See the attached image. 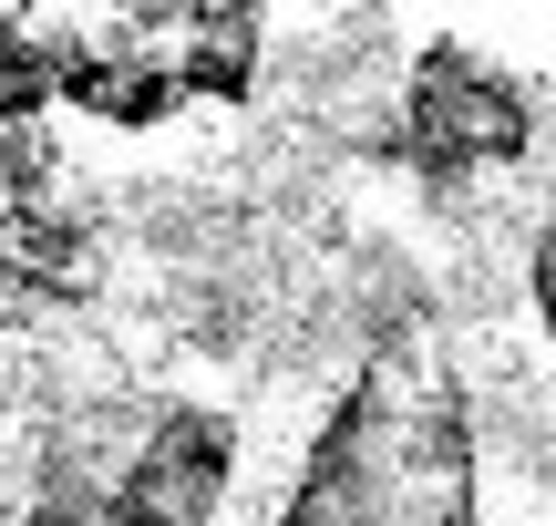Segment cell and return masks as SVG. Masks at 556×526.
<instances>
[{"label":"cell","instance_id":"cell-1","mask_svg":"<svg viewBox=\"0 0 556 526\" xmlns=\"http://www.w3.org/2000/svg\"><path fill=\"white\" fill-rule=\"evenodd\" d=\"M289 526H484L475 516V434L443 372L371 362L351 403L319 424Z\"/></svg>","mask_w":556,"mask_h":526},{"label":"cell","instance_id":"cell-2","mask_svg":"<svg viewBox=\"0 0 556 526\" xmlns=\"http://www.w3.org/2000/svg\"><path fill=\"white\" fill-rule=\"evenodd\" d=\"M526 145H536V103H526V83L505 73V62H484L475 41H422L413 83H402V155L422 165V176H495V165H516Z\"/></svg>","mask_w":556,"mask_h":526},{"label":"cell","instance_id":"cell-3","mask_svg":"<svg viewBox=\"0 0 556 526\" xmlns=\"http://www.w3.org/2000/svg\"><path fill=\"white\" fill-rule=\"evenodd\" d=\"M31 41L52 52V103L114 124V135L186 114V83H176L155 11H31Z\"/></svg>","mask_w":556,"mask_h":526},{"label":"cell","instance_id":"cell-4","mask_svg":"<svg viewBox=\"0 0 556 526\" xmlns=\"http://www.w3.org/2000/svg\"><path fill=\"white\" fill-rule=\"evenodd\" d=\"M165 21V52H176L186 103H238L258 83V11H155Z\"/></svg>","mask_w":556,"mask_h":526},{"label":"cell","instance_id":"cell-5","mask_svg":"<svg viewBox=\"0 0 556 526\" xmlns=\"http://www.w3.org/2000/svg\"><path fill=\"white\" fill-rule=\"evenodd\" d=\"M52 103V52L31 41V11H0V135H31Z\"/></svg>","mask_w":556,"mask_h":526},{"label":"cell","instance_id":"cell-6","mask_svg":"<svg viewBox=\"0 0 556 526\" xmlns=\"http://www.w3.org/2000/svg\"><path fill=\"white\" fill-rule=\"evenodd\" d=\"M526 289H536V321H546V341H556V206H546V227H536V268H526Z\"/></svg>","mask_w":556,"mask_h":526}]
</instances>
